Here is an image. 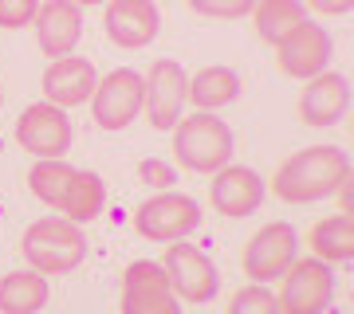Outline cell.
<instances>
[{"instance_id": "obj_22", "label": "cell", "mask_w": 354, "mask_h": 314, "mask_svg": "<svg viewBox=\"0 0 354 314\" xmlns=\"http://www.w3.org/2000/svg\"><path fill=\"white\" fill-rule=\"evenodd\" d=\"M304 20H307L304 0H256V8H252V24L264 43H279Z\"/></svg>"}, {"instance_id": "obj_20", "label": "cell", "mask_w": 354, "mask_h": 314, "mask_svg": "<svg viewBox=\"0 0 354 314\" xmlns=\"http://www.w3.org/2000/svg\"><path fill=\"white\" fill-rule=\"evenodd\" d=\"M315 259H323L327 267L335 264H351L354 259V216H327L311 228L307 236Z\"/></svg>"}, {"instance_id": "obj_8", "label": "cell", "mask_w": 354, "mask_h": 314, "mask_svg": "<svg viewBox=\"0 0 354 314\" xmlns=\"http://www.w3.org/2000/svg\"><path fill=\"white\" fill-rule=\"evenodd\" d=\"M299 259V236L288 220L264 224L244 244V275L252 283H276L288 275V267Z\"/></svg>"}, {"instance_id": "obj_19", "label": "cell", "mask_w": 354, "mask_h": 314, "mask_svg": "<svg viewBox=\"0 0 354 314\" xmlns=\"http://www.w3.org/2000/svg\"><path fill=\"white\" fill-rule=\"evenodd\" d=\"M44 306H48V275L28 267L0 279V314H39Z\"/></svg>"}, {"instance_id": "obj_15", "label": "cell", "mask_w": 354, "mask_h": 314, "mask_svg": "<svg viewBox=\"0 0 354 314\" xmlns=\"http://www.w3.org/2000/svg\"><path fill=\"white\" fill-rule=\"evenodd\" d=\"M36 43L48 59H64L83 39V8L71 0H39L36 8Z\"/></svg>"}, {"instance_id": "obj_18", "label": "cell", "mask_w": 354, "mask_h": 314, "mask_svg": "<svg viewBox=\"0 0 354 314\" xmlns=\"http://www.w3.org/2000/svg\"><path fill=\"white\" fill-rule=\"evenodd\" d=\"M236 95H241V75H236L232 67H221V63L201 67V71L189 79V102L205 114H216L221 106L236 102Z\"/></svg>"}, {"instance_id": "obj_16", "label": "cell", "mask_w": 354, "mask_h": 314, "mask_svg": "<svg viewBox=\"0 0 354 314\" xmlns=\"http://www.w3.org/2000/svg\"><path fill=\"white\" fill-rule=\"evenodd\" d=\"M95 63L79 59V55H64V59H51L48 71H44V102L59 106V110H71V106H83V102L95 95Z\"/></svg>"}, {"instance_id": "obj_4", "label": "cell", "mask_w": 354, "mask_h": 314, "mask_svg": "<svg viewBox=\"0 0 354 314\" xmlns=\"http://www.w3.org/2000/svg\"><path fill=\"white\" fill-rule=\"evenodd\" d=\"M201 228V204L189 193H158L134 213V232L150 244H177Z\"/></svg>"}, {"instance_id": "obj_6", "label": "cell", "mask_w": 354, "mask_h": 314, "mask_svg": "<svg viewBox=\"0 0 354 314\" xmlns=\"http://www.w3.org/2000/svg\"><path fill=\"white\" fill-rule=\"evenodd\" d=\"M162 267H165V279H169V291L177 295V302L201 306V302H209L216 295V287H221V275H216L213 259H209L201 248H193L189 239L169 244L165 255H162Z\"/></svg>"}, {"instance_id": "obj_9", "label": "cell", "mask_w": 354, "mask_h": 314, "mask_svg": "<svg viewBox=\"0 0 354 314\" xmlns=\"http://www.w3.org/2000/svg\"><path fill=\"white\" fill-rule=\"evenodd\" d=\"M91 114H95V126H102V130H127L142 114V75L130 67L102 75L91 95Z\"/></svg>"}, {"instance_id": "obj_26", "label": "cell", "mask_w": 354, "mask_h": 314, "mask_svg": "<svg viewBox=\"0 0 354 314\" xmlns=\"http://www.w3.org/2000/svg\"><path fill=\"white\" fill-rule=\"evenodd\" d=\"M36 8L39 0H0V28H24L36 20Z\"/></svg>"}, {"instance_id": "obj_27", "label": "cell", "mask_w": 354, "mask_h": 314, "mask_svg": "<svg viewBox=\"0 0 354 314\" xmlns=\"http://www.w3.org/2000/svg\"><path fill=\"white\" fill-rule=\"evenodd\" d=\"M138 177H142L150 188H174V181H177L174 165L158 161V157H146V161H138Z\"/></svg>"}, {"instance_id": "obj_10", "label": "cell", "mask_w": 354, "mask_h": 314, "mask_svg": "<svg viewBox=\"0 0 354 314\" xmlns=\"http://www.w3.org/2000/svg\"><path fill=\"white\" fill-rule=\"evenodd\" d=\"M122 314H181V302L169 291L162 264L134 259L122 271Z\"/></svg>"}, {"instance_id": "obj_13", "label": "cell", "mask_w": 354, "mask_h": 314, "mask_svg": "<svg viewBox=\"0 0 354 314\" xmlns=\"http://www.w3.org/2000/svg\"><path fill=\"white\" fill-rule=\"evenodd\" d=\"M330 36L327 28L311 24V20H304V24L295 28V32H288V36L276 43V55H279V71L291 79H315L327 71L330 63Z\"/></svg>"}, {"instance_id": "obj_23", "label": "cell", "mask_w": 354, "mask_h": 314, "mask_svg": "<svg viewBox=\"0 0 354 314\" xmlns=\"http://www.w3.org/2000/svg\"><path fill=\"white\" fill-rule=\"evenodd\" d=\"M71 181H75V169H71L64 157H39V161L28 169V188H32L44 204H51V208L64 204Z\"/></svg>"}, {"instance_id": "obj_3", "label": "cell", "mask_w": 354, "mask_h": 314, "mask_svg": "<svg viewBox=\"0 0 354 314\" xmlns=\"http://www.w3.org/2000/svg\"><path fill=\"white\" fill-rule=\"evenodd\" d=\"M20 251L39 275H67L87 259V236L71 220H36L24 232Z\"/></svg>"}, {"instance_id": "obj_2", "label": "cell", "mask_w": 354, "mask_h": 314, "mask_svg": "<svg viewBox=\"0 0 354 314\" xmlns=\"http://www.w3.org/2000/svg\"><path fill=\"white\" fill-rule=\"evenodd\" d=\"M174 157L181 161V169L189 173H209L232 165V130H228L216 114H189L177 118L174 126Z\"/></svg>"}, {"instance_id": "obj_30", "label": "cell", "mask_w": 354, "mask_h": 314, "mask_svg": "<svg viewBox=\"0 0 354 314\" xmlns=\"http://www.w3.org/2000/svg\"><path fill=\"white\" fill-rule=\"evenodd\" d=\"M0 106H4V87H0Z\"/></svg>"}, {"instance_id": "obj_28", "label": "cell", "mask_w": 354, "mask_h": 314, "mask_svg": "<svg viewBox=\"0 0 354 314\" xmlns=\"http://www.w3.org/2000/svg\"><path fill=\"white\" fill-rule=\"evenodd\" d=\"M307 8H315L319 16H346L354 8V0H307Z\"/></svg>"}, {"instance_id": "obj_1", "label": "cell", "mask_w": 354, "mask_h": 314, "mask_svg": "<svg viewBox=\"0 0 354 314\" xmlns=\"http://www.w3.org/2000/svg\"><path fill=\"white\" fill-rule=\"evenodd\" d=\"M351 181V153L339 146H307L291 153L272 177V193L288 204H315Z\"/></svg>"}, {"instance_id": "obj_25", "label": "cell", "mask_w": 354, "mask_h": 314, "mask_svg": "<svg viewBox=\"0 0 354 314\" xmlns=\"http://www.w3.org/2000/svg\"><path fill=\"white\" fill-rule=\"evenodd\" d=\"M189 8L209 20H244V16H252L256 0H189Z\"/></svg>"}, {"instance_id": "obj_12", "label": "cell", "mask_w": 354, "mask_h": 314, "mask_svg": "<svg viewBox=\"0 0 354 314\" xmlns=\"http://www.w3.org/2000/svg\"><path fill=\"white\" fill-rule=\"evenodd\" d=\"M102 28H106V39L114 48H150L158 39V28H162V12L153 0H106V12H102Z\"/></svg>"}, {"instance_id": "obj_7", "label": "cell", "mask_w": 354, "mask_h": 314, "mask_svg": "<svg viewBox=\"0 0 354 314\" xmlns=\"http://www.w3.org/2000/svg\"><path fill=\"white\" fill-rule=\"evenodd\" d=\"M279 314H327L335 302V271L323 259H295L279 287Z\"/></svg>"}, {"instance_id": "obj_21", "label": "cell", "mask_w": 354, "mask_h": 314, "mask_svg": "<svg viewBox=\"0 0 354 314\" xmlns=\"http://www.w3.org/2000/svg\"><path fill=\"white\" fill-rule=\"evenodd\" d=\"M102 204H106V185H102V177L87 173V169H75V181H71L64 204H59L64 220L83 228L87 220H95V216L102 213Z\"/></svg>"}, {"instance_id": "obj_5", "label": "cell", "mask_w": 354, "mask_h": 314, "mask_svg": "<svg viewBox=\"0 0 354 314\" xmlns=\"http://www.w3.org/2000/svg\"><path fill=\"white\" fill-rule=\"evenodd\" d=\"M189 102V75L177 59L150 63V75H142V114L153 130H174L181 106Z\"/></svg>"}, {"instance_id": "obj_11", "label": "cell", "mask_w": 354, "mask_h": 314, "mask_svg": "<svg viewBox=\"0 0 354 314\" xmlns=\"http://www.w3.org/2000/svg\"><path fill=\"white\" fill-rule=\"evenodd\" d=\"M16 141L32 157H64L71 150V118H67V110L51 106V102H36L20 114Z\"/></svg>"}, {"instance_id": "obj_29", "label": "cell", "mask_w": 354, "mask_h": 314, "mask_svg": "<svg viewBox=\"0 0 354 314\" xmlns=\"http://www.w3.org/2000/svg\"><path fill=\"white\" fill-rule=\"evenodd\" d=\"M75 8H91V4H106V0H71Z\"/></svg>"}, {"instance_id": "obj_24", "label": "cell", "mask_w": 354, "mask_h": 314, "mask_svg": "<svg viewBox=\"0 0 354 314\" xmlns=\"http://www.w3.org/2000/svg\"><path fill=\"white\" fill-rule=\"evenodd\" d=\"M228 314H279V302L264 283H248V287H241L232 295Z\"/></svg>"}, {"instance_id": "obj_14", "label": "cell", "mask_w": 354, "mask_h": 314, "mask_svg": "<svg viewBox=\"0 0 354 314\" xmlns=\"http://www.w3.org/2000/svg\"><path fill=\"white\" fill-rule=\"evenodd\" d=\"M209 197H213V208L228 220H244L252 216L268 197L264 177L248 169V165H225L213 173V185H209Z\"/></svg>"}, {"instance_id": "obj_17", "label": "cell", "mask_w": 354, "mask_h": 314, "mask_svg": "<svg viewBox=\"0 0 354 314\" xmlns=\"http://www.w3.org/2000/svg\"><path fill=\"white\" fill-rule=\"evenodd\" d=\"M351 110V79L339 71H323V75L307 79L304 95H299V118L304 126L327 130Z\"/></svg>"}]
</instances>
